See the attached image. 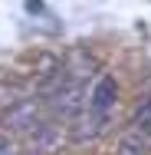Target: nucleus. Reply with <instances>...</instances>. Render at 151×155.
Returning a JSON list of instances; mask_svg holds the SVG:
<instances>
[{
  "label": "nucleus",
  "mask_w": 151,
  "mask_h": 155,
  "mask_svg": "<svg viewBox=\"0 0 151 155\" xmlns=\"http://www.w3.org/2000/svg\"><path fill=\"white\" fill-rule=\"evenodd\" d=\"M128 129H141V132H151V99H141V102H138V109H135V116H131Z\"/></svg>",
  "instance_id": "obj_5"
},
{
  "label": "nucleus",
  "mask_w": 151,
  "mask_h": 155,
  "mask_svg": "<svg viewBox=\"0 0 151 155\" xmlns=\"http://www.w3.org/2000/svg\"><path fill=\"white\" fill-rule=\"evenodd\" d=\"M53 109L66 119H76L86 109V83L82 79H62L59 89L53 93Z\"/></svg>",
  "instance_id": "obj_1"
},
{
  "label": "nucleus",
  "mask_w": 151,
  "mask_h": 155,
  "mask_svg": "<svg viewBox=\"0 0 151 155\" xmlns=\"http://www.w3.org/2000/svg\"><path fill=\"white\" fill-rule=\"evenodd\" d=\"M148 99H151V96H148Z\"/></svg>",
  "instance_id": "obj_6"
},
{
  "label": "nucleus",
  "mask_w": 151,
  "mask_h": 155,
  "mask_svg": "<svg viewBox=\"0 0 151 155\" xmlns=\"http://www.w3.org/2000/svg\"><path fill=\"white\" fill-rule=\"evenodd\" d=\"M105 125H109V116H95L89 109H82L76 116V125H72V139L76 142H92L105 132Z\"/></svg>",
  "instance_id": "obj_3"
},
{
  "label": "nucleus",
  "mask_w": 151,
  "mask_h": 155,
  "mask_svg": "<svg viewBox=\"0 0 151 155\" xmlns=\"http://www.w3.org/2000/svg\"><path fill=\"white\" fill-rule=\"evenodd\" d=\"M151 149V132H141V129H125V135L115 145V155H148Z\"/></svg>",
  "instance_id": "obj_4"
},
{
  "label": "nucleus",
  "mask_w": 151,
  "mask_h": 155,
  "mask_svg": "<svg viewBox=\"0 0 151 155\" xmlns=\"http://www.w3.org/2000/svg\"><path fill=\"white\" fill-rule=\"evenodd\" d=\"M118 99V83L112 76H99L92 83V89L86 93V109L95 116H112V106Z\"/></svg>",
  "instance_id": "obj_2"
}]
</instances>
